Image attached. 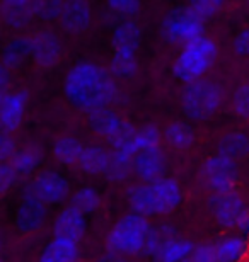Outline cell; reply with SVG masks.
Segmentation results:
<instances>
[{
  "mask_svg": "<svg viewBox=\"0 0 249 262\" xmlns=\"http://www.w3.org/2000/svg\"><path fill=\"white\" fill-rule=\"evenodd\" d=\"M63 91L72 106L87 113L109 106L118 97L113 73L91 61H81L70 68L63 82Z\"/></svg>",
  "mask_w": 249,
  "mask_h": 262,
  "instance_id": "1",
  "label": "cell"
},
{
  "mask_svg": "<svg viewBox=\"0 0 249 262\" xmlns=\"http://www.w3.org/2000/svg\"><path fill=\"white\" fill-rule=\"evenodd\" d=\"M217 56H219V48H217L215 41L206 36H200L191 43L184 45L183 51L174 60V77L184 83L200 80L214 67Z\"/></svg>",
  "mask_w": 249,
  "mask_h": 262,
  "instance_id": "2",
  "label": "cell"
},
{
  "mask_svg": "<svg viewBox=\"0 0 249 262\" xmlns=\"http://www.w3.org/2000/svg\"><path fill=\"white\" fill-rule=\"evenodd\" d=\"M152 230V225L147 222L144 214L133 211L116 222L106 244L111 252L121 255L142 254Z\"/></svg>",
  "mask_w": 249,
  "mask_h": 262,
  "instance_id": "3",
  "label": "cell"
},
{
  "mask_svg": "<svg viewBox=\"0 0 249 262\" xmlns=\"http://www.w3.org/2000/svg\"><path fill=\"white\" fill-rule=\"evenodd\" d=\"M224 102V92L219 83L200 78L189 82L181 94L183 113L193 121L210 119Z\"/></svg>",
  "mask_w": 249,
  "mask_h": 262,
  "instance_id": "4",
  "label": "cell"
},
{
  "mask_svg": "<svg viewBox=\"0 0 249 262\" xmlns=\"http://www.w3.org/2000/svg\"><path fill=\"white\" fill-rule=\"evenodd\" d=\"M203 20L191 7H176L164 15L161 36L171 45H188L200 36H205Z\"/></svg>",
  "mask_w": 249,
  "mask_h": 262,
  "instance_id": "5",
  "label": "cell"
},
{
  "mask_svg": "<svg viewBox=\"0 0 249 262\" xmlns=\"http://www.w3.org/2000/svg\"><path fill=\"white\" fill-rule=\"evenodd\" d=\"M70 194V184L62 174L55 170H43L26 186L24 199H34L45 204L65 201Z\"/></svg>",
  "mask_w": 249,
  "mask_h": 262,
  "instance_id": "6",
  "label": "cell"
},
{
  "mask_svg": "<svg viewBox=\"0 0 249 262\" xmlns=\"http://www.w3.org/2000/svg\"><path fill=\"white\" fill-rule=\"evenodd\" d=\"M201 179L212 192H227L236 187L239 169L234 160L214 155L208 157L201 165Z\"/></svg>",
  "mask_w": 249,
  "mask_h": 262,
  "instance_id": "7",
  "label": "cell"
},
{
  "mask_svg": "<svg viewBox=\"0 0 249 262\" xmlns=\"http://www.w3.org/2000/svg\"><path fill=\"white\" fill-rule=\"evenodd\" d=\"M214 218L224 228H239L247 214V206L239 192L234 189L227 192H214L208 201Z\"/></svg>",
  "mask_w": 249,
  "mask_h": 262,
  "instance_id": "8",
  "label": "cell"
},
{
  "mask_svg": "<svg viewBox=\"0 0 249 262\" xmlns=\"http://www.w3.org/2000/svg\"><path fill=\"white\" fill-rule=\"evenodd\" d=\"M133 170L144 182H156L164 177L166 170V157L161 146H152L139 151L133 157Z\"/></svg>",
  "mask_w": 249,
  "mask_h": 262,
  "instance_id": "9",
  "label": "cell"
},
{
  "mask_svg": "<svg viewBox=\"0 0 249 262\" xmlns=\"http://www.w3.org/2000/svg\"><path fill=\"white\" fill-rule=\"evenodd\" d=\"M92 20V10L87 0H65L60 14L62 28L73 34H81L89 29Z\"/></svg>",
  "mask_w": 249,
  "mask_h": 262,
  "instance_id": "10",
  "label": "cell"
},
{
  "mask_svg": "<svg viewBox=\"0 0 249 262\" xmlns=\"http://www.w3.org/2000/svg\"><path fill=\"white\" fill-rule=\"evenodd\" d=\"M28 102V92L19 91L0 97V124L4 131L14 133L21 126Z\"/></svg>",
  "mask_w": 249,
  "mask_h": 262,
  "instance_id": "11",
  "label": "cell"
},
{
  "mask_svg": "<svg viewBox=\"0 0 249 262\" xmlns=\"http://www.w3.org/2000/svg\"><path fill=\"white\" fill-rule=\"evenodd\" d=\"M86 233V216L75 206L62 209L53 225V235L56 238H67L72 242H79Z\"/></svg>",
  "mask_w": 249,
  "mask_h": 262,
  "instance_id": "12",
  "label": "cell"
},
{
  "mask_svg": "<svg viewBox=\"0 0 249 262\" xmlns=\"http://www.w3.org/2000/svg\"><path fill=\"white\" fill-rule=\"evenodd\" d=\"M33 58L41 67H53L60 61L62 45L51 31H40L33 38Z\"/></svg>",
  "mask_w": 249,
  "mask_h": 262,
  "instance_id": "13",
  "label": "cell"
},
{
  "mask_svg": "<svg viewBox=\"0 0 249 262\" xmlns=\"http://www.w3.org/2000/svg\"><path fill=\"white\" fill-rule=\"evenodd\" d=\"M154 187V194H156L157 203V214H167L174 211L179 204H181L183 192L181 186L176 179H169V177H161L156 182H150Z\"/></svg>",
  "mask_w": 249,
  "mask_h": 262,
  "instance_id": "14",
  "label": "cell"
},
{
  "mask_svg": "<svg viewBox=\"0 0 249 262\" xmlns=\"http://www.w3.org/2000/svg\"><path fill=\"white\" fill-rule=\"evenodd\" d=\"M46 204L34 199H24L23 204L17 208L15 214V225L23 233H31L40 230L46 222Z\"/></svg>",
  "mask_w": 249,
  "mask_h": 262,
  "instance_id": "15",
  "label": "cell"
},
{
  "mask_svg": "<svg viewBox=\"0 0 249 262\" xmlns=\"http://www.w3.org/2000/svg\"><path fill=\"white\" fill-rule=\"evenodd\" d=\"M87 121L94 133L111 140L118 133V129L121 128V124L125 123V119H121L118 116V113L109 109V106H106V107L94 109V111L89 113Z\"/></svg>",
  "mask_w": 249,
  "mask_h": 262,
  "instance_id": "16",
  "label": "cell"
},
{
  "mask_svg": "<svg viewBox=\"0 0 249 262\" xmlns=\"http://www.w3.org/2000/svg\"><path fill=\"white\" fill-rule=\"evenodd\" d=\"M111 43H113V50L137 53L142 43L140 26L133 23V20H123V23L114 28Z\"/></svg>",
  "mask_w": 249,
  "mask_h": 262,
  "instance_id": "17",
  "label": "cell"
},
{
  "mask_svg": "<svg viewBox=\"0 0 249 262\" xmlns=\"http://www.w3.org/2000/svg\"><path fill=\"white\" fill-rule=\"evenodd\" d=\"M219 155L234 162L244 160L249 157V136L242 131H232L224 135L217 143Z\"/></svg>",
  "mask_w": 249,
  "mask_h": 262,
  "instance_id": "18",
  "label": "cell"
},
{
  "mask_svg": "<svg viewBox=\"0 0 249 262\" xmlns=\"http://www.w3.org/2000/svg\"><path fill=\"white\" fill-rule=\"evenodd\" d=\"M128 203L130 208L139 214H144V216L157 214L156 194H154V187L150 182L131 186L128 189Z\"/></svg>",
  "mask_w": 249,
  "mask_h": 262,
  "instance_id": "19",
  "label": "cell"
},
{
  "mask_svg": "<svg viewBox=\"0 0 249 262\" xmlns=\"http://www.w3.org/2000/svg\"><path fill=\"white\" fill-rule=\"evenodd\" d=\"M40 262H79L77 242L55 237L41 252Z\"/></svg>",
  "mask_w": 249,
  "mask_h": 262,
  "instance_id": "20",
  "label": "cell"
},
{
  "mask_svg": "<svg viewBox=\"0 0 249 262\" xmlns=\"http://www.w3.org/2000/svg\"><path fill=\"white\" fill-rule=\"evenodd\" d=\"M29 56H33V39L14 38L4 46L2 63L7 68H15L23 65Z\"/></svg>",
  "mask_w": 249,
  "mask_h": 262,
  "instance_id": "21",
  "label": "cell"
},
{
  "mask_svg": "<svg viewBox=\"0 0 249 262\" xmlns=\"http://www.w3.org/2000/svg\"><path fill=\"white\" fill-rule=\"evenodd\" d=\"M193 244L189 240L179 238L178 235L167 238L156 252V262H184V259L191 254Z\"/></svg>",
  "mask_w": 249,
  "mask_h": 262,
  "instance_id": "22",
  "label": "cell"
},
{
  "mask_svg": "<svg viewBox=\"0 0 249 262\" xmlns=\"http://www.w3.org/2000/svg\"><path fill=\"white\" fill-rule=\"evenodd\" d=\"M111 154H108L101 146H87L82 151V157L79 160L81 169L87 176H104L109 167Z\"/></svg>",
  "mask_w": 249,
  "mask_h": 262,
  "instance_id": "23",
  "label": "cell"
},
{
  "mask_svg": "<svg viewBox=\"0 0 249 262\" xmlns=\"http://www.w3.org/2000/svg\"><path fill=\"white\" fill-rule=\"evenodd\" d=\"M53 157L62 162L65 165H73V164H79L82 157V151H84V146L82 143L79 141L77 138L73 136H62L58 138L55 143H53Z\"/></svg>",
  "mask_w": 249,
  "mask_h": 262,
  "instance_id": "24",
  "label": "cell"
},
{
  "mask_svg": "<svg viewBox=\"0 0 249 262\" xmlns=\"http://www.w3.org/2000/svg\"><path fill=\"white\" fill-rule=\"evenodd\" d=\"M215 250L219 262H239L246 255L247 244L242 237L229 235L215 244Z\"/></svg>",
  "mask_w": 249,
  "mask_h": 262,
  "instance_id": "25",
  "label": "cell"
},
{
  "mask_svg": "<svg viewBox=\"0 0 249 262\" xmlns=\"http://www.w3.org/2000/svg\"><path fill=\"white\" fill-rule=\"evenodd\" d=\"M164 138L169 146L176 150H186L195 143V131L184 121H174L164 131Z\"/></svg>",
  "mask_w": 249,
  "mask_h": 262,
  "instance_id": "26",
  "label": "cell"
},
{
  "mask_svg": "<svg viewBox=\"0 0 249 262\" xmlns=\"http://www.w3.org/2000/svg\"><path fill=\"white\" fill-rule=\"evenodd\" d=\"M40 160H41V154L38 151V148L28 146V148L17 150L7 162L14 167V170L17 172L19 177H26L38 169Z\"/></svg>",
  "mask_w": 249,
  "mask_h": 262,
  "instance_id": "27",
  "label": "cell"
},
{
  "mask_svg": "<svg viewBox=\"0 0 249 262\" xmlns=\"http://www.w3.org/2000/svg\"><path fill=\"white\" fill-rule=\"evenodd\" d=\"M131 170H133V155L123 150H114V154H111L109 167L104 176L113 182H123Z\"/></svg>",
  "mask_w": 249,
  "mask_h": 262,
  "instance_id": "28",
  "label": "cell"
},
{
  "mask_svg": "<svg viewBox=\"0 0 249 262\" xmlns=\"http://www.w3.org/2000/svg\"><path fill=\"white\" fill-rule=\"evenodd\" d=\"M159 143H161V131L150 124V126H144L137 131V135L131 138L130 143L121 150L135 157L139 151L152 148V146H159Z\"/></svg>",
  "mask_w": 249,
  "mask_h": 262,
  "instance_id": "29",
  "label": "cell"
},
{
  "mask_svg": "<svg viewBox=\"0 0 249 262\" xmlns=\"http://www.w3.org/2000/svg\"><path fill=\"white\" fill-rule=\"evenodd\" d=\"M109 70L114 77H120V78L133 77L137 70H139V63H137V60H135V53L113 50Z\"/></svg>",
  "mask_w": 249,
  "mask_h": 262,
  "instance_id": "30",
  "label": "cell"
},
{
  "mask_svg": "<svg viewBox=\"0 0 249 262\" xmlns=\"http://www.w3.org/2000/svg\"><path fill=\"white\" fill-rule=\"evenodd\" d=\"M101 203L99 192L92 187H82V189L75 191V194L72 196V206H75L79 211L84 214L96 211Z\"/></svg>",
  "mask_w": 249,
  "mask_h": 262,
  "instance_id": "31",
  "label": "cell"
},
{
  "mask_svg": "<svg viewBox=\"0 0 249 262\" xmlns=\"http://www.w3.org/2000/svg\"><path fill=\"white\" fill-rule=\"evenodd\" d=\"M65 0H33L34 17L41 20H53L60 17Z\"/></svg>",
  "mask_w": 249,
  "mask_h": 262,
  "instance_id": "32",
  "label": "cell"
},
{
  "mask_svg": "<svg viewBox=\"0 0 249 262\" xmlns=\"http://www.w3.org/2000/svg\"><path fill=\"white\" fill-rule=\"evenodd\" d=\"M224 4L225 0H189V7L203 19L214 17L217 12L222 10Z\"/></svg>",
  "mask_w": 249,
  "mask_h": 262,
  "instance_id": "33",
  "label": "cell"
},
{
  "mask_svg": "<svg viewBox=\"0 0 249 262\" xmlns=\"http://www.w3.org/2000/svg\"><path fill=\"white\" fill-rule=\"evenodd\" d=\"M137 129L133 124L128 123V121H125L123 124H121V128L118 129V133H116L113 138H111V145L114 146V150H121V148H125L126 145L130 143L131 138L137 135Z\"/></svg>",
  "mask_w": 249,
  "mask_h": 262,
  "instance_id": "34",
  "label": "cell"
},
{
  "mask_svg": "<svg viewBox=\"0 0 249 262\" xmlns=\"http://www.w3.org/2000/svg\"><path fill=\"white\" fill-rule=\"evenodd\" d=\"M184 262H219L215 245H198L184 259Z\"/></svg>",
  "mask_w": 249,
  "mask_h": 262,
  "instance_id": "35",
  "label": "cell"
},
{
  "mask_svg": "<svg viewBox=\"0 0 249 262\" xmlns=\"http://www.w3.org/2000/svg\"><path fill=\"white\" fill-rule=\"evenodd\" d=\"M234 111L239 118L249 119V83L237 89L234 96Z\"/></svg>",
  "mask_w": 249,
  "mask_h": 262,
  "instance_id": "36",
  "label": "cell"
},
{
  "mask_svg": "<svg viewBox=\"0 0 249 262\" xmlns=\"http://www.w3.org/2000/svg\"><path fill=\"white\" fill-rule=\"evenodd\" d=\"M108 5L113 12L126 17L140 12V0H108Z\"/></svg>",
  "mask_w": 249,
  "mask_h": 262,
  "instance_id": "37",
  "label": "cell"
},
{
  "mask_svg": "<svg viewBox=\"0 0 249 262\" xmlns=\"http://www.w3.org/2000/svg\"><path fill=\"white\" fill-rule=\"evenodd\" d=\"M19 179V174L14 170V167L9 164V162H4L0 165V192L5 194L10 187H12Z\"/></svg>",
  "mask_w": 249,
  "mask_h": 262,
  "instance_id": "38",
  "label": "cell"
},
{
  "mask_svg": "<svg viewBox=\"0 0 249 262\" xmlns=\"http://www.w3.org/2000/svg\"><path fill=\"white\" fill-rule=\"evenodd\" d=\"M17 151V143H15L14 136L9 135V131H4L0 136V160L7 162Z\"/></svg>",
  "mask_w": 249,
  "mask_h": 262,
  "instance_id": "39",
  "label": "cell"
},
{
  "mask_svg": "<svg viewBox=\"0 0 249 262\" xmlns=\"http://www.w3.org/2000/svg\"><path fill=\"white\" fill-rule=\"evenodd\" d=\"M234 50L237 55L249 56V28L237 33L236 39H234Z\"/></svg>",
  "mask_w": 249,
  "mask_h": 262,
  "instance_id": "40",
  "label": "cell"
},
{
  "mask_svg": "<svg viewBox=\"0 0 249 262\" xmlns=\"http://www.w3.org/2000/svg\"><path fill=\"white\" fill-rule=\"evenodd\" d=\"M33 7V0H2L0 9H26Z\"/></svg>",
  "mask_w": 249,
  "mask_h": 262,
  "instance_id": "41",
  "label": "cell"
},
{
  "mask_svg": "<svg viewBox=\"0 0 249 262\" xmlns=\"http://www.w3.org/2000/svg\"><path fill=\"white\" fill-rule=\"evenodd\" d=\"M9 82H10L9 68L2 65V68H0V92H2V96H7L9 94Z\"/></svg>",
  "mask_w": 249,
  "mask_h": 262,
  "instance_id": "42",
  "label": "cell"
},
{
  "mask_svg": "<svg viewBox=\"0 0 249 262\" xmlns=\"http://www.w3.org/2000/svg\"><path fill=\"white\" fill-rule=\"evenodd\" d=\"M98 262H125L123 259H121V254H116V252H109L108 254H104L103 257H101Z\"/></svg>",
  "mask_w": 249,
  "mask_h": 262,
  "instance_id": "43",
  "label": "cell"
},
{
  "mask_svg": "<svg viewBox=\"0 0 249 262\" xmlns=\"http://www.w3.org/2000/svg\"><path fill=\"white\" fill-rule=\"evenodd\" d=\"M239 230L242 233H249V209H247V214H246L244 222H242V225L239 227Z\"/></svg>",
  "mask_w": 249,
  "mask_h": 262,
  "instance_id": "44",
  "label": "cell"
}]
</instances>
